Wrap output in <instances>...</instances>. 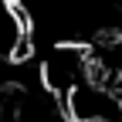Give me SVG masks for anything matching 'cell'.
<instances>
[{"mask_svg":"<svg viewBox=\"0 0 122 122\" xmlns=\"http://www.w3.org/2000/svg\"><path fill=\"white\" fill-rule=\"evenodd\" d=\"M92 78V54L85 44L75 41H58L48 48V54L41 58V81L48 85L54 95L65 98L75 85H81Z\"/></svg>","mask_w":122,"mask_h":122,"instance_id":"6da1fadb","label":"cell"},{"mask_svg":"<svg viewBox=\"0 0 122 122\" xmlns=\"http://www.w3.org/2000/svg\"><path fill=\"white\" fill-rule=\"evenodd\" d=\"M65 105L71 122H122V92L98 78L75 85L65 95Z\"/></svg>","mask_w":122,"mask_h":122,"instance_id":"7a4b0ae2","label":"cell"}]
</instances>
